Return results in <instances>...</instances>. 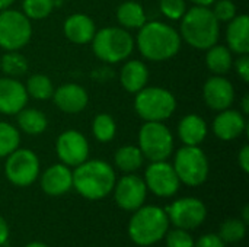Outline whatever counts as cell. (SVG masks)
<instances>
[{
  "mask_svg": "<svg viewBox=\"0 0 249 247\" xmlns=\"http://www.w3.org/2000/svg\"><path fill=\"white\" fill-rule=\"evenodd\" d=\"M25 247H50L45 243H41V242H32V243H28Z\"/></svg>",
  "mask_w": 249,
  "mask_h": 247,
  "instance_id": "f6af8a7d",
  "label": "cell"
},
{
  "mask_svg": "<svg viewBox=\"0 0 249 247\" xmlns=\"http://www.w3.org/2000/svg\"><path fill=\"white\" fill-rule=\"evenodd\" d=\"M19 131L12 124L0 121V159L7 157L12 151H15L19 147Z\"/></svg>",
  "mask_w": 249,
  "mask_h": 247,
  "instance_id": "1f68e13d",
  "label": "cell"
},
{
  "mask_svg": "<svg viewBox=\"0 0 249 247\" xmlns=\"http://www.w3.org/2000/svg\"><path fill=\"white\" fill-rule=\"evenodd\" d=\"M41 189L48 197H61L73 189V170L63 165L57 163L44 170L39 179Z\"/></svg>",
  "mask_w": 249,
  "mask_h": 247,
  "instance_id": "2e32d148",
  "label": "cell"
},
{
  "mask_svg": "<svg viewBox=\"0 0 249 247\" xmlns=\"http://www.w3.org/2000/svg\"><path fill=\"white\" fill-rule=\"evenodd\" d=\"M55 153L63 165L76 167L88 160L89 143L82 132L76 130H67L58 135L55 141Z\"/></svg>",
  "mask_w": 249,
  "mask_h": 247,
  "instance_id": "5bb4252c",
  "label": "cell"
},
{
  "mask_svg": "<svg viewBox=\"0 0 249 247\" xmlns=\"http://www.w3.org/2000/svg\"><path fill=\"white\" fill-rule=\"evenodd\" d=\"M247 128L244 114L235 109H225L213 121V132L222 141H233L239 138Z\"/></svg>",
  "mask_w": 249,
  "mask_h": 247,
  "instance_id": "d6986e66",
  "label": "cell"
},
{
  "mask_svg": "<svg viewBox=\"0 0 249 247\" xmlns=\"http://www.w3.org/2000/svg\"><path fill=\"white\" fill-rule=\"evenodd\" d=\"M193 247H226V243L219 237V234L207 233L203 234L198 240H194Z\"/></svg>",
  "mask_w": 249,
  "mask_h": 247,
  "instance_id": "8d00e7d4",
  "label": "cell"
},
{
  "mask_svg": "<svg viewBox=\"0 0 249 247\" xmlns=\"http://www.w3.org/2000/svg\"><path fill=\"white\" fill-rule=\"evenodd\" d=\"M206 64H207V68L214 76H225L231 71V68L233 66L232 51L229 48H226L225 45L214 44L213 47H210L207 49Z\"/></svg>",
  "mask_w": 249,
  "mask_h": 247,
  "instance_id": "cb8c5ba5",
  "label": "cell"
},
{
  "mask_svg": "<svg viewBox=\"0 0 249 247\" xmlns=\"http://www.w3.org/2000/svg\"><path fill=\"white\" fill-rule=\"evenodd\" d=\"M242 111H244V115L249 114V95H245L242 98Z\"/></svg>",
  "mask_w": 249,
  "mask_h": 247,
  "instance_id": "b9f144b4",
  "label": "cell"
},
{
  "mask_svg": "<svg viewBox=\"0 0 249 247\" xmlns=\"http://www.w3.org/2000/svg\"><path fill=\"white\" fill-rule=\"evenodd\" d=\"M179 32L163 22H146L137 33V48L140 54L149 61H168L174 58L181 49Z\"/></svg>",
  "mask_w": 249,
  "mask_h": 247,
  "instance_id": "6da1fadb",
  "label": "cell"
},
{
  "mask_svg": "<svg viewBox=\"0 0 249 247\" xmlns=\"http://www.w3.org/2000/svg\"><path fill=\"white\" fill-rule=\"evenodd\" d=\"M13 1H15V0H0V12L9 9V7L13 4Z\"/></svg>",
  "mask_w": 249,
  "mask_h": 247,
  "instance_id": "7bdbcfd3",
  "label": "cell"
},
{
  "mask_svg": "<svg viewBox=\"0 0 249 247\" xmlns=\"http://www.w3.org/2000/svg\"><path fill=\"white\" fill-rule=\"evenodd\" d=\"M247 223H244L241 218H229L220 224L219 230V237L226 243H239L245 239L247 236Z\"/></svg>",
  "mask_w": 249,
  "mask_h": 247,
  "instance_id": "4dcf8cb0",
  "label": "cell"
},
{
  "mask_svg": "<svg viewBox=\"0 0 249 247\" xmlns=\"http://www.w3.org/2000/svg\"><path fill=\"white\" fill-rule=\"evenodd\" d=\"M55 7V0H23L22 13L28 19H45Z\"/></svg>",
  "mask_w": 249,
  "mask_h": 247,
  "instance_id": "d6a6232c",
  "label": "cell"
},
{
  "mask_svg": "<svg viewBox=\"0 0 249 247\" xmlns=\"http://www.w3.org/2000/svg\"><path fill=\"white\" fill-rule=\"evenodd\" d=\"M203 98L210 109L219 112L225 111L231 108L235 100L233 84L223 76H213L204 83Z\"/></svg>",
  "mask_w": 249,
  "mask_h": 247,
  "instance_id": "9a60e30c",
  "label": "cell"
},
{
  "mask_svg": "<svg viewBox=\"0 0 249 247\" xmlns=\"http://www.w3.org/2000/svg\"><path fill=\"white\" fill-rule=\"evenodd\" d=\"M194 3V6H204V7H209L212 6L216 0H191Z\"/></svg>",
  "mask_w": 249,
  "mask_h": 247,
  "instance_id": "60d3db41",
  "label": "cell"
},
{
  "mask_svg": "<svg viewBox=\"0 0 249 247\" xmlns=\"http://www.w3.org/2000/svg\"><path fill=\"white\" fill-rule=\"evenodd\" d=\"M32 36L31 19L22 12L6 9L0 12V47L4 51H19Z\"/></svg>",
  "mask_w": 249,
  "mask_h": 247,
  "instance_id": "30bf717a",
  "label": "cell"
},
{
  "mask_svg": "<svg viewBox=\"0 0 249 247\" xmlns=\"http://www.w3.org/2000/svg\"><path fill=\"white\" fill-rule=\"evenodd\" d=\"M28 96L36 100H47L53 98L54 86L50 77L45 74H32L25 84Z\"/></svg>",
  "mask_w": 249,
  "mask_h": 247,
  "instance_id": "83f0119b",
  "label": "cell"
},
{
  "mask_svg": "<svg viewBox=\"0 0 249 247\" xmlns=\"http://www.w3.org/2000/svg\"><path fill=\"white\" fill-rule=\"evenodd\" d=\"M28 98L25 84L15 77L0 79V114L16 115L26 106Z\"/></svg>",
  "mask_w": 249,
  "mask_h": 247,
  "instance_id": "e0dca14e",
  "label": "cell"
},
{
  "mask_svg": "<svg viewBox=\"0 0 249 247\" xmlns=\"http://www.w3.org/2000/svg\"><path fill=\"white\" fill-rule=\"evenodd\" d=\"M178 137L184 146H200L207 137L206 121L196 114L185 115L178 124Z\"/></svg>",
  "mask_w": 249,
  "mask_h": 247,
  "instance_id": "603a6c76",
  "label": "cell"
},
{
  "mask_svg": "<svg viewBox=\"0 0 249 247\" xmlns=\"http://www.w3.org/2000/svg\"><path fill=\"white\" fill-rule=\"evenodd\" d=\"M181 39L196 49H209L219 41L220 22L214 17L212 9L194 6L181 17Z\"/></svg>",
  "mask_w": 249,
  "mask_h": 247,
  "instance_id": "3957f363",
  "label": "cell"
},
{
  "mask_svg": "<svg viewBox=\"0 0 249 247\" xmlns=\"http://www.w3.org/2000/svg\"><path fill=\"white\" fill-rule=\"evenodd\" d=\"M212 10L219 22H231L236 16V6L232 0H216Z\"/></svg>",
  "mask_w": 249,
  "mask_h": 247,
  "instance_id": "d590c367",
  "label": "cell"
},
{
  "mask_svg": "<svg viewBox=\"0 0 249 247\" xmlns=\"http://www.w3.org/2000/svg\"><path fill=\"white\" fill-rule=\"evenodd\" d=\"M134 109L144 122H163L177 109L175 96L163 87H143L136 93Z\"/></svg>",
  "mask_w": 249,
  "mask_h": 247,
  "instance_id": "8992f818",
  "label": "cell"
},
{
  "mask_svg": "<svg viewBox=\"0 0 249 247\" xmlns=\"http://www.w3.org/2000/svg\"><path fill=\"white\" fill-rule=\"evenodd\" d=\"M10 237V229L7 221L4 220V217L0 215V247H3Z\"/></svg>",
  "mask_w": 249,
  "mask_h": 247,
  "instance_id": "ab89813d",
  "label": "cell"
},
{
  "mask_svg": "<svg viewBox=\"0 0 249 247\" xmlns=\"http://www.w3.org/2000/svg\"><path fill=\"white\" fill-rule=\"evenodd\" d=\"M92 42L93 54L104 63L115 64L127 60L134 48L133 36L123 28L109 26L95 32Z\"/></svg>",
  "mask_w": 249,
  "mask_h": 247,
  "instance_id": "5b68a950",
  "label": "cell"
},
{
  "mask_svg": "<svg viewBox=\"0 0 249 247\" xmlns=\"http://www.w3.org/2000/svg\"><path fill=\"white\" fill-rule=\"evenodd\" d=\"M174 169L181 183L197 188L201 186L210 172L209 159L198 146H184L175 153Z\"/></svg>",
  "mask_w": 249,
  "mask_h": 247,
  "instance_id": "52a82bcc",
  "label": "cell"
},
{
  "mask_svg": "<svg viewBox=\"0 0 249 247\" xmlns=\"http://www.w3.org/2000/svg\"><path fill=\"white\" fill-rule=\"evenodd\" d=\"M235 70L239 76V79L244 83H249V55L248 54H241L239 58L233 63Z\"/></svg>",
  "mask_w": 249,
  "mask_h": 247,
  "instance_id": "74e56055",
  "label": "cell"
},
{
  "mask_svg": "<svg viewBox=\"0 0 249 247\" xmlns=\"http://www.w3.org/2000/svg\"><path fill=\"white\" fill-rule=\"evenodd\" d=\"M238 165L239 167L242 169L244 173H248L249 172V146H244L238 154Z\"/></svg>",
  "mask_w": 249,
  "mask_h": 247,
  "instance_id": "f35d334b",
  "label": "cell"
},
{
  "mask_svg": "<svg viewBox=\"0 0 249 247\" xmlns=\"http://www.w3.org/2000/svg\"><path fill=\"white\" fill-rule=\"evenodd\" d=\"M149 80L147 66L140 60H128L120 73V82L125 92L136 95L143 87H146Z\"/></svg>",
  "mask_w": 249,
  "mask_h": 247,
  "instance_id": "7402d4cb",
  "label": "cell"
},
{
  "mask_svg": "<svg viewBox=\"0 0 249 247\" xmlns=\"http://www.w3.org/2000/svg\"><path fill=\"white\" fill-rule=\"evenodd\" d=\"M41 163L38 156L29 148H16L6 157L4 175L7 181L18 186H31L39 178Z\"/></svg>",
  "mask_w": 249,
  "mask_h": 247,
  "instance_id": "9c48e42d",
  "label": "cell"
},
{
  "mask_svg": "<svg viewBox=\"0 0 249 247\" xmlns=\"http://www.w3.org/2000/svg\"><path fill=\"white\" fill-rule=\"evenodd\" d=\"M63 31H64L66 38L70 42L83 45L93 39L96 26H95V22L88 15L74 13L66 19L63 25Z\"/></svg>",
  "mask_w": 249,
  "mask_h": 247,
  "instance_id": "ffe728a7",
  "label": "cell"
},
{
  "mask_svg": "<svg viewBox=\"0 0 249 247\" xmlns=\"http://www.w3.org/2000/svg\"><path fill=\"white\" fill-rule=\"evenodd\" d=\"M144 156L139 146H123L115 151L114 163L118 170L124 173H134L143 166Z\"/></svg>",
  "mask_w": 249,
  "mask_h": 247,
  "instance_id": "4316f807",
  "label": "cell"
},
{
  "mask_svg": "<svg viewBox=\"0 0 249 247\" xmlns=\"http://www.w3.org/2000/svg\"><path fill=\"white\" fill-rule=\"evenodd\" d=\"M139 148L144 159L163 162L174 153V137L163 122H144L139 131Z\"/></svg>",
  "mask_w": 249,
  "mask_h": 247,
  "instance_id": "ba28073f",
  "label": "cell"
},
{
  "mask_svg": "<svg viewBox=\"0 0 249 247\" xmlns=\"http://www.w3.org/2000/svg\"><path fill=\"white\" fill-rule=\"evenodd\" d=\"M53 99L55 106L66 114H79L88 106L89 102L86 89L76 83H67L55 89Z\"/></svg>",
  "mask_w": 249,
  "mask_h": 247,
  "instance_id": "ac0fdd59",
  "label": "cell"
},
{
  "mask_svg": "<svg viewBox=\"0 0 249 247\" xmlns=\"http://www.w3.org/2000/svg\"><path fill=\"white\" fill-rule=\"evenodd\" d=\"M28 60L18 51H6L0 60V68L7 77H18L28 71Z\"/></svg>",
  "mask_w": 249,
  "mask_h": 247,
  "instance_id": "f546056e",
  "label": "cell"
},
{
  "mask_svg": "<svg viewBox=\"0 0 249 247\" xmlns=\"http://www.w3.org/2000/svg\"><path fill=\"white\" fill-rule=\"evenodd\" d=\"M144 183L147 191L159 198L174 197L181 186V182L175 173V169L166 160L150 162L144 172Z\"/></svg>",
  "mask_w": 249,
  "mask_h": 247,
  "instance_id": "7c38bea8",
  "label": "cell"
},
{
  "mask_svg": "<svg viewBox=\"0 0 249 247\" xmlns=\"http://www.w3.org/2000/svg\"><path fill=\"white\" fill-rule=\"evenodd\" d=\"M115 170L105 160H86L73 170V188L88 201L107 198L115 185Z\"/></svg>",
  "mask_w": 249,
  "mask_h": 247,
  "instance_id": "7a4b0ae2",
  "label": "cell"
},
{
  "mask_svg": "<svg viewBox=\"0 0 249 247\" xmlns=\"http://www.w3.org/2000/svg\"><path fill=\"white\" fill-rule=\"evenodd\" d=\"M117 20L125 29H140L146 23V13L140 3L128 0L118 6Z\"/></svg>",
  "mask_w": 249,
  "mask_h": 247,
  "instance_id": "d4e9b609",
  "label": "cell"
},
{
  "mask_svg": "<svg viewBox=\"0 0 249 247\" xmlns=\"http://www.w3.org/2000/svg\"><path fill=\"white\" fill-rule=\"evenodd\" d=\"M112 192L118 208L127 213L139 210L142 205H144L147 198V188L144 181L134 173H125V176L115 181Z\"/></svg>",
  "mask_w": 249,
  "mask_h": 247,
  "instance_id": "4fadbf2b",
  "label": "cell"
},
{
  "mask_svg": "<svg viewBox=\"0 0 249 247\" xmlns=\"http://www.w3.org/2000/svg\"><path fill=\"white\" fill-rule=\"evenodd\" d=\"M169 223L177 229L197 230L207 218L206 204L194 197H184L165 208Z\"/></svg>",
  "mask_w": 249,
  "mask_h": 247,
  "instance_id": "8fae6325",
  "label": "cell"
},
{
  "mask_svg": "<svg viewBox=\"0 0 249 247\" xmlns=\"http://www.w3.org/2000/svg\"><path fill=\"white\" fill-rule=\"evenodd\" d=\"M166 247H193L194 246V237L191 236V231L184 229L174 227L172 230H168V233L163 237Z\"/></svg>",
  "mask_w": 249,
  "mask_h": 247,
  "instance_id": "836d02e7",
  "label": "cell"
},
{
  "mask_svg": "<svg viewBox=\"0 0 249 247\" xmlns=\"http://www.w3.org/2000/svg\"><path fill=\"white\" fill-rule=\"evenodd\" d=\"M16 115H18V118H16L18 119V127L25 134L38 135V134H42L48 127V121H47L45 114L38 111V109L25 106Z\"/></svg>",
  "mask_w": 249,
  "mask_h": 247,
  "instance_id": "484cf974",
  "label": "cell"
},
{
  "mask_svg": "<svg viewBox=\"0 0 249 247\" xmlns=\"http://www.w3.org/2000/svg\"><path fill=\"white\" fill-rule=\"evenodd\" d=\"M159 9L168 19L179 20L187 12V4L185 0H160Z\"/></svg>",
  "mask_w": 249,
  "mask_h": 247,
  "instance_id": "e575fe53",
  "label": "cell"
},
{
  "mask_svg": "<svg viewBox=\"0 0 249 247\" xmlns=\"http://www.w3.org/2000/svg\"><path fill=\"white\" fill-rule=\"evenodd\" d=\"M169 226L171 223L163 208L156 205H142L139 210L133 211L127 233L134 245L149 247L163 240Z\"/></svg>",
  "mask_w": 249,
  "mask_h": 247,
  "instance_id": "277c9868",
  "label": "cell"
},
{
  "mask_svg": "<svg viewBox=\"0 0 249 247\" xmlns=\"http://www.w3.org/2000/svg\"><path fill=\"white\" fill-rule=\"evenodd\" d=\"M228 48L232 52L249 54V17L248 15H236L228 25L226 31Z\"/></svg>",
  "mask_w": 249,
  "mask_h": 247,
  "instance_id": "44dd1931",
  "label": "cell"
},
{
  "mask_svg": "<svg viewBox=\"0 0 249 247\" xmlns=\"http://www.w3.org/2000/svg\"><path fill=\"white\" fill-rule=\"evenodd\" d=\"M244 223H249V205H245L244 207V211H242V218H241Z\"/></svg>",
  "mask_w": 249,
  "mask_h": 247,
  "instance_id": "ee69618b",
  "label": "cell"
},
{
  "mask_svg": "<svg viewBox=\"0 0 249 247\" xmlns=\"http://www.w3.org/2000/svg\"><path fill=\"white\" fill-rule=\"evenodd\" d=\"M92 132L99 143H109L117 134V124L109 114H98L92 122Z\"/></svg>",
  "mask_w": 249,
  "mask_h": 247,
  "instance_id": "f1b7e54d",
  "label": "cell"
}]
</instances>
